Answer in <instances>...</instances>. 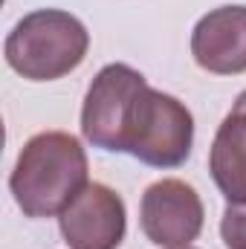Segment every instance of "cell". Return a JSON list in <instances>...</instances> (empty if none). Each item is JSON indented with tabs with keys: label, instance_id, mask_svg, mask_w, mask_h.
<instances>
[{
	"label": "cell",
	"instance_id": "8",
	"mask_svg": "<svg viewBox=\"0 0 246 249\" xmlns=\"http://www.w3.org/2000/svg\"><path fill=\"white\" fill-rule=\"evenodd\" d=\"M209 171L226 203H246V90L214 133Z\"/></svg>",
	"mask_w": 246,
	"mask_h": 249
},
{
	"label": "cell",
	"instance_id": "5",
	"mask_svg": "<svg viewBox=\"0 0 246 249\" xmlns=\"http://www.w3.org/2000/svg\"><path fill=\"white\" fill-rule=\"evenodd\" d=\"M203 200L183 180H159L142 194L139 223L145 238L157 247H191V241H197V235L203 232Z\"/></svg>",
	"mask_w": 246,
	"mask_h": 249
},
{
	"label": "cell",
	"instance_id": "2",
	"mask_svg": "<svg viewBox=\"0 0 246 249\" xmlns=\"http://www.w3.org/2000/svg\"><path fill=\"white\" fill-rule=\"evenodd\" d=\"M90 50L87 26L64 9H35L6 35V64L29 81H55L78 70Z\"/></svg>",
	"mask_w": 246,
	"mask_h": 249
},
{
	"label": "cell",
	"instance_id": "7",
	"mask_svg": "<svg viewBox=\"0 0 246 249\" xmlns=\"http://www.w3.org/2000/svg\"><path fill=\"white\" fill-rule=\"evenodd\" d=\"M191 55L214 75L246 72V6H220L203 15L191 32Z\"/></svg>",
	"mask_w": 246,
	"mask_h": 249
},
{
	"label": "cell",
	"instance_id": "3",
	"mask_svg": "<svg viewBox=\"0 0 246 249\" xmlns=\"http://www.w3.org/2000/svg\"><path fill=\"white\" fill-rule=\"evenodd\" d=\"M191 145H194L191 110L180 99L154 90L148 84L127 130L124 154L136 157L151 168H180L191 157Z\"/></svg>",
	"mask_w": 246,
	"mask_h": 249
},
{
	"label": "cell",
	"instance_id": "9",
	"mask_svg": "<svg viewBox=\"0 0 246 249\" xmlns=\"http://www.w3.org/2000/svg\"><path fill=\"white\" fill-rule=\"evenodd\" d=\"M220 238L226 249H246V203H229L220 220Z\"/></svg>",
	"mask_w": 246,
	"mask_h": 249
},
{
	"label": "cell",
	"instance_id": "10",
	"mask_svg": "<svg viewBox=\"0 0 246 249\" xmlns=\"http://www.w3.org/2000/svg\"><path fill=\"white\" fill-rule=\"evenodd\" d=\"M174 249H194V247H174Z\"/></svg>",
	"mask_w": 246,
	"mask_h": 249
},
{
	"label": "cell",
	"instance_id": "1",
	"mask_svg": "<svg viewBox=\"0 0 246 249\" xmlns=\"http://www.w3.org/2000/svg\"><path fill=\"white\" fill-rule=\"evenodd\" d=\"M87 154L72 133H35L18 154L9 177L12 197L26 217H53L87 186Z\"/></svg>",
	"mask_w": 246,
	"mask_h": 249
},
{
	"label": "cell",
	"instance_id": "6",
	"mask_svg": "<svg viewBox=\"0 0 246 249\" xmlns=\"http://www.w3.org/2000/svg\"><path fill=\"white\" fill-rule=\"evenodd\" d=\"M58 229L70 249H119L127 232L124 200L105 183H87L58 214Z\"/></svg>",
	"mask_w": 246,
	"mask_h": 249
},
{
	"label": "cell",
	"instance_id": "4",
	"mask_svg": "<svg viewBox=\"0 0 246 249\" xmlns=\"http://www.w3.org/2000/svg\"><path fill=\"white\" fill-rule=\"evenodd\" d=\"M148 81L139 70L127 64H107L96 72L84 105H81V133L93 148L124 154L127 130L133 122L136 105Z\"/></svg>",
	"mask_w": 246,
	"mask_h": 249
}]
</instances>
